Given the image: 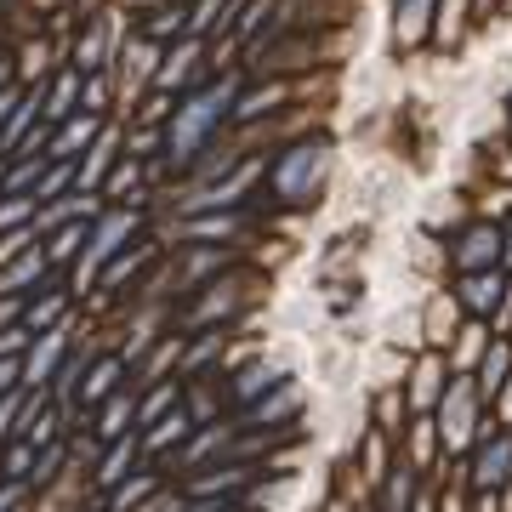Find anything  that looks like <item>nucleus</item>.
I'll use <instances>...</instances> for the list:
<instances>
[{"label":"nucleus","mask_w":512,"mask_h":512,"mask_svg":"<svg viewBox=\"0 0 512 512\" xmlns=\"http://www.w3.org/2000/svg\"><path fill=\"white\" fill-rule=\"evenodd\" d=\"M228 114H234V80H222V86H211V92L188 97L183 109L171 114V126H165V154H171L177 165H188L194 154H200V143L228 120Z\"/></svg>","instance_id":"obj_1"},{"label":"nucleus","mask_w":512,"mask_h":512,"mask_svg":"<svg viewBox=\"0 0 512 512\" xmlns=\"http://www.w3.org/2000/svg\"><path fill=\"white\" fill-rule=\"evenodd\" d=\"M330 177V148L325 143H296L285 148L274 160V171H268V194H274L279 205H308L319 188H325Z\"/></svg>","instance_id":"obj_2"},{"label":"nucleus","mask_w":512,"mask_h":512,"mask_svg":"<svg viewBox=\"0 0 512 512\" xmlns=\"http://www.w3.org/2000/svg\"><path fill=\"white\" fill-rule=\"evenodd\" d=\"M501 256H507V228H495V222H473V228L450 245V262H456L461 274L501 268Z\"/></svg>","instance_id":"obj_3"},{"label":"nucleus","mask_w":512,"mask_h":512,"mask_svg":"<svg viewBox=\"0 0 512 512\" xmlns=\"http://www.w3.org/2000/svg\"><path fill=\"white\" fill-rule=\"evenodd\" d=\"M473 427H478V393H473V382H450V393H444V444H450V450L473 444Z\"/></svg>","instance_id":"obj_4"},{"label":"nucleus","mask_w":512,"mask_h":512,"mask_svg":"<svg viewBox=\"0 0 512 512\" xmlns=\"http://www.w3.org/2000/svg\"><path fill=\"white\" fill-rule=\"evenodd\" d=\"M131 228H137V217H131V211H114V217H103V222H97L92 251H86V262H80V291H86V279L97 274V262H109V256H120V245L131 239Z\"/></svg>","instance_id":"obj_5"},{"label":"nucleus","mask_w":512,"mask_h":512,"mask_svg":"<svg viewBox=\"0 0 512 512\" xmlns=\"http://www.w3.org/2000/svg\"><path fill=\"white\" fill-rule=\"evenodd\" d=\"M461 308L467 313H478V319H484V313H495L501 308V296H507V274H501V268H478V274H461Z\"/></svg>","instance_id":"obj_6"},{"label":"nucleus","mask_w":512,"mask_h":512,"mask_svg":"<svg viewBox=\"0 0 512 512\" xmlns=\"http://www.w3.org/2000/svg\"><path fill=\"white\" fill-rule=\"evenodd\" d=\"M507 473H512V439H490L473 461V484L478 490H495V484H507Z\"/></svg>","instance_id":"obj_7"},{"label":"nucleus","mask_w":512,"mask_h":512,"mask_svg":"<svg viewBox=\"0 0 512 512\" xmlns=\"http://www.w3.org/2000/svg\"><path fill=\"white\" fill-rule=\"evenodd\" d=\"M433 29V0H399V46H421Z\"/></svg>","instance_id":"obj_8"},{"label":"nucleus","mask_w":512,"mask_h":512,"mask_svg":"<svg viewBox=\"0 0 512 512\" xmlns=\"http://www.w3.org/2000/svg\"><path fill=\"white\" fill-rule=\"evenodd\" d=\"M194 57H200V40L188 35L183 46H177V52L165 57L160 69H154V86H160V92H171V86H177V80H188V69H194Z\"/></svg>","instance_id":"obj_9"},{"label":"nucleus","mask_w":512,"mask_h":512,"mask_svg":"<svg viewBox=\"0 0 512 512\" xmlns=\"http://www.w3.org/2000/svg\"><path fill=\"white\" fill-rule=\"evenodd\" d=\"M439 382H444V359L439 353H427L416 365V382H410V399H416V410H427V404L439 399Z\"/></svg>","instance_id":"obj_10"},{"label":"nucleus","mask_w":512,"mask_h":512,"mask_svg":"<svg viewBox=\"0 0 512 512\" xmlns=\"http://www.w3.org/2000/svg\"><path fill=\"white\" fill-rule=\"evenodd\" d=\"M57 359H63V330H52L46 342L35 348V359L23 365V382H35V387H46V376L57 370Z\"/></svg>","instance_id":"obj_11"},{"label":"nucleus","mask_w":512,"mask_h":512,"mask_svg":"<svg viewBox=\"0 0 512 512\" xmlns=\"http://www.w3.org/2000/svg\"><path fill=\"white\" fill-rule=\"evenodd\" d=\"M97 131H103V126H97V114H80V120H69V126H63V137L52 143V160H69L74 148H86Z\"/></svg>","instance_id":"obj_12"},{"label":"nucleus","mask_w":512,"mask_h":512,"mask_svg":"<svg viewBox=\"0 0 512 512\" xmlns=\"http://www.w3.org/2000/svg\"><path fill=\"white\" fill-rule=\"evenodd\" d=\"M512 342H495L490 353H484V393H501V387L512 382Z\"/></svg>","instance_id":"obj_13"},{"label":"nucleus","mask_w":512,"mask_h":512,"mask_svg":"<svg viewBox=\"0 0 512 512\" xmlns=\"http://www.w3.org/2000/svg\"><path fill=\"white\" fill-rule=\"evenodd\" d=\"M274 103H285V86H268V92L234 97V120H256V114H268Z\"/></svg>","instance_id":"obj_14"},{"label":"nucleus","mask_w":512,"mask_h":512,"mask_svg":"<svg viewBox=\"0 0 512 512\" xmlns=\"http://www.w3.org/2000/svg\"><path fill=\"white\" fill-rule=\"evenodd\" d=\"M35 109H40V97H23L18 109H12V120H6V131H0V148L23 143V131H29V120H35Z\"/></svg>","instance_id":"obj_15"},{"label":"nucleus","mask_w":512,"mask_h":512,"mask_svg":"<svg viewBox=\"0 0 512 512\" xmlns=\"http://www.w3.org/2000/svg\"><path fill=\"white\" fill-rule=\"evenodd\" d=\"M126 421H131V399H126V393H114L109 410H103V427H97V433L114 444V439H126Z\"/></svg>","instance_id":"obj_16"},{"label":"nucleus","mask_w":512,"mask_h":512,"mask_svg":"<svg viewBox=\"0 0 512 512\" xmlns=\"http://www.w3.org/2000/svg\"><path fill=\"white\" fill-rule=\"evenodd\" d=\"M268 387H274V370L256 365V370H245V376L234 382V393H239V399H256V393H268Z\"/></svg>","instance_id":"obj_17"},{"label":"nucleus","mask_w":512,"mask_h":512,"mask_svg":"<svg viewBox=\"0 0 512 512\" xmlns=\"http://www.w3.org/2000/svg\"><path fill=\"white\" fill-rule=\"evenodd\" d=\"M109 154H114V137H103V143L92 148V160L80 165V188H92L97 177H103V165H109Z\"/></svg>","instance_id":"obj_18"},{"label":"nucleus","mask_w":512,"mask_h":512,"mask_svg":"<svg viewBox=\"0 0 512 512\" xmlns=\"http://www.w3.org/2000/svg\"><path fill=\"white\" fill-rule=\"evenodd\" d=\"M148 256H154V251H148V245H143V251H137V256H109V274H103V285H120V279H126V274H137V268H143Z\"/></svg>","instance_id":"obj_19"},{"label":"nucleus","mask_w":512,"mask_h":512,"mask_svg":"<svg viewBox=\"0 0 512 512\" xmlns=\"http://www.w3.org/2000/svg\"><path fill=\"white\" fill-rule=\"evenodd\" d=\"M114 376H120V359H103V365L92 370V387H86V399H109V393H114Z\"/></svg>","instance_id":"obj_20"},{"label":"nucleus","mask_w":512,"mask_h":512,"mask_svg":"<svg viewBox=\"0 0 512 512\" xmlns=\"http://www.w3.org/2000/svg\"><path fill=\"white\" fill-rule=\"evenodd\" d=\"M80 239H86V228H80V222H69V228H63V234L52 239V251H46V262H69Z\"/></svg>","instance_id":"obj_21"},{"label":"nucleus","mask_w":512,"mask_h":512,"mask_svg":"<svg viewBox=\"0 0 512 512\" xmlns=\"http://www.w3.org/2000/svg\"><path fill=\"white\" fill-rule=\"evenodd\" d=\"M74 86H80V80H74V74H63V80H57V92H52V109H46V114H52V120H69V103H74Z\"/></svg>","instance_id":"obj_22"},{"label":"nucleus","mask_w":512,"mask_h":512,"mask_svg":"<svg viewBox=\"0 0 512 512\" xmlns=\"http://www.w3.org/2000/svg\"><path fill=\"white\" fill-rule=\"evenodd\" d=\"M12 421H23V393L12 387V393H0V439L12 433Z\"/></svg>","instance_id":"obj_23"},{"label":"nucleus","mask_w":512,"mask_h":512,"mask_svg":"<svg viewBox=\"0 0 512 512\" xmlns=\"http://www.w3.org/2000/svg\"><path fill=\"white\" fill-rule=\"evenodd\" d=\"M74 177H80V171H69V165L57 160V165H52V171H46V183H40V194H35V200H52L57 188H69V183H74Z\"/></svg>","instance_id":"obj_24"},{"label":"nucleus","mask_w":512,"mask_h":512,"mask_svg":"<svg viewBox=\"0 0 512 512\" xmlns=\"http://www.w3.org/2000/svg\"><path fill=\"white\" fill-rule=\"evenodd\" d=\"M183 433H188V416H183V410H177V416H165L160 427H154V439H148V444H154V450H160V444L183 439Z\"/></svg>","instance_id":"obj_25"},{"label":"nucleus","mask_w":512,"mask_h":512,"mask_svg":"<svg viewBox=\"0 0 512 512\" xmlns=\"http://www.w3.org/2000/svg\"><path fill=\"white\" fill-rule=\"evenodd\" d=\"M126 461H131V439H114V456L103 461V473H97V478H103V484H114V478H120V467H126Z\"/></svg>","instance_id":"obj_26"},{"label":"nucleus","mask_w":512,"mask_h":512,"mask_svg":"<svg viewBox=\"0 0 512 512\" xmlns=\"http://www.w3.org/2000/svg\"><path fill=\"white\" fill-rule=\"evenodd\" d=\"M171 29H183V6H177V12H154V23H148L143 35L160 40V35H171Z\"/></svg>","instance_id":"obj_27"},{"label":"nucleus","mask_w":512,"mask_h":512,"mask_svg":"<svg viewBox=\"0 0 512 512\" xmlns=\"http://www.w3.org/2000/svg\"><path fill=\"white\" fill-rule=\"evenodd\" d=\"M461 29V0H444V12H439V40H456Z\"/></svg>","instance_id":"obj_28"},{"label":"nucleus","mask_w":512,"mask_h":512,"mask_svg":"<svg viewBox=\"0 0 512 512\" xmlns=\"http://www.w3.org/2000/svg\"><path fill=\"white\" fill-rule=\"evenodd\" d=\"M57 313H63V296H46V302H35V308H29V325H52Z\"/></svg>","instance_id":"obj_29"},{"label":"nucleus","mask_w":512,"mask_h":512,"mask_svg":"<svg viewBox=\"0 0 512 512\" xmlns=\"http://www.w3.org/2000/svg\"><path fill=\"white\" fill-rule=\"evenodd\" d=\"M18 382H23V365L12 359V353H0V393H12Z\"/></svg>","instance_id":"obj_30"},{"label":"nucleus","mask_w":512,"mask_h":512,"mask_svg":"<svg viewBox=\"0 0 512 512\" xmlns=\"http://www.w3.org/2000/svg\"><path fill=\"white\" fill-rule=\"evenodd\" d=\"M234 228H239V217H211V222H194V234H205V239L234 234Z\"/></svg>","instance_id":"obj_31"},{"label":"nucleus","mask_w":512,"mask_h":512,"mask_svg":"<svg viewBox=\"0 0 512 512\" xmlns=\"http://www.w3.org/2000/svg\"><path fill=\"white\" fill-rule=\"evenodd\" d=\"M29 456H35V444H18V450L6 456V473H12V478H23V473H29Z\"/></svg>","instance_id":"obj_32"},{"label":"nucleus","mask_w":512,"mask_h":512,"mask_svg":"<svg viewBox=\"0 0 512 512\" xmlns=\"http://www.w3.org/2000/svg\"><path fill=\"white\" fill-rule=\"evenodd\" d=\"M148 490H154V478H137V484H126V490L114 495V507H131V501H143Z\"/></svg>","instance_id":"obj_33"},{"label":"nucleus","mask_w":512,"mask_h":512,"mask_svg":"<svg viewBox=\"0 0 512 512\" xmlns=\"http://www.w3.org/2000/svg\"><path fill=\"white\" fill-rule=\"evenodd\" d=\"M23 342H29V330H23V325H12V330H0V353H18Z\"/></svg>","instance_id":"obj_34"},{"label":"nucleus","mask_w":512,"mask_h":512,"mask_svg":"<svg viewBox=\"0 0 512 512\" xmlns=\"http://www.w3.org/2000/svg\"><path fill=\"white\" fill-rule=\"evenodd\" d=\"M23 217H29V205H23V200L0 205V228H12V222H23Z\"/></svg>","instance_id":"obj_35"},{"label":"nucleus","mask_w":512,"mask_h":512,"mask_svg":"<svg viewBox=\"0 0 512 512\" xmlns=\"http://www.w3.org/2000/svg\"><path fill=\"white\" fill-rule=\"evenodd\" d=\"M171 399H177V387H160V393H154V399L143 404V416H160V410H165Z\"/></svg>","instance_id":"obj_36"},{"label":"nucleus","mask_w":512,"mask_h":512,"mask_svg":"<svg viewBox=\"0 0 512 512\" xmlns=\"http://www.w3.org/2000/svg\"><path fill=\"white\" fill-rule=\"evenodd\" d=\"M18 501H23V484H18V478H12V484L0 490V512H12V507H18Z\"/></svg>","instance_id":"obj_37"},{"label":"nucleus","mask_w":512,"mask_h":512,"mask_svg":"<svg viewBox=\"0 0 512 512\" xmlns=\"http://www.w3.org/2000/svg\"><path fill=\"white\" fill-rule=\"evenodd\" d=\"M18 103H23V92H0V126L12 120V109H18Z\"/></svg>","instance_id":"obj_38"},{"label":"nucleus","mask_w":512,"mask_h":512,"mask_svg":"<svg viewBox=\"0 0 512 512\" xmlns=\"http://www.w3.org/2000/svg\"><path fill=\"white\" fill-rule=\"evenodd\" d=\"M501 262H512V228H507V256H501Z\"/></svg>","instance_id":"obj_39"},{"label":"nucleus","mask_w":512,"mask_h":512,"mask_svg":"<svg viewBox=\"0 0 512 512\" xmlns=\"http://www.w3.org/2000/svg\"><path fill=\"white\" fill-rule=\"evenodd\" d=\"M444 512H461V507H456V501H450V507H444Z\"/></svg>","instance_id":"obj_40"},{"label":"nucleus","mask_w":512,"mask_h":512,"mask_svg":"<svg viewBox=\"0 0 512 512\" xmlns=\"http://www.w3.org/2000/svg\"><path fill=\"white\" fill-rule=\"evenodd\" d=\"M416 512H427V507H416Z\"/></svg>","instance_id":"obj_41"},{"label":"nucleus","mask_w":512,"mask_h":512,"mask_svg":"<svg viewBox=\"0 0 512 512\" xmlns=\"http://www.w3.org/2000/svg\"><path fill=\"white\" fill-rule=\"evenodd\" d=\"M507 103H512V97H507Z\"/></svg>","instance_id":"obj_42"}]
</instances>
